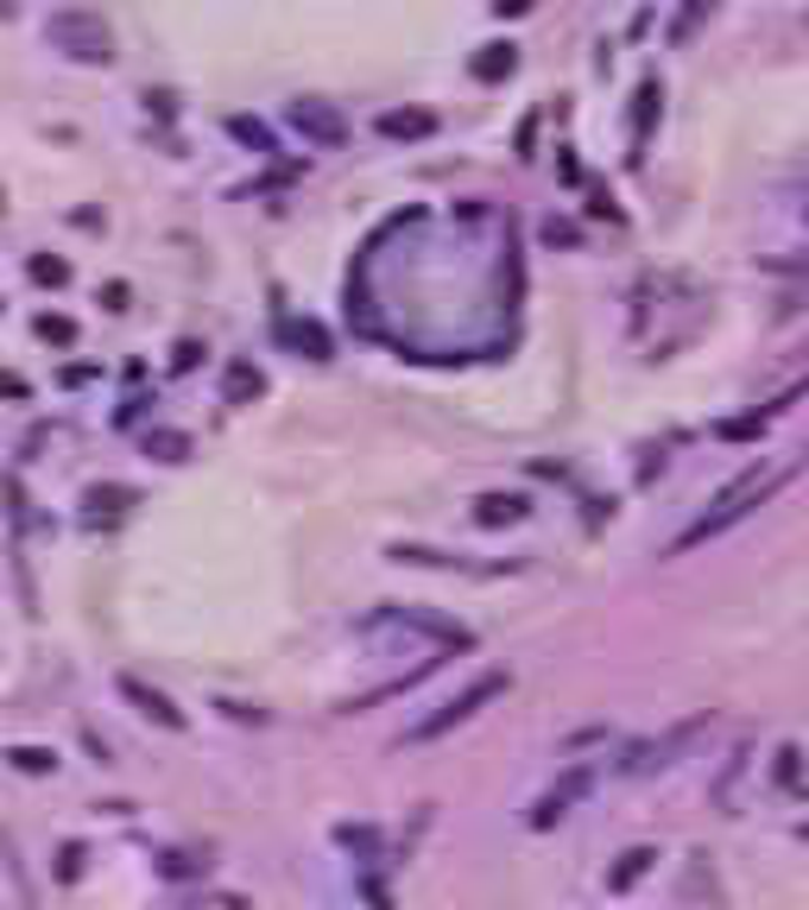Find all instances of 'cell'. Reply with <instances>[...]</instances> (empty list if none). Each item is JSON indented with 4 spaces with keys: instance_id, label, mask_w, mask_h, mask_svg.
Returning a JSON list of instances; mask_svg holds the SVG:
<instances>
[{
    "instance_id": "cell-1",
    "label": "cell",
    "mask_w": 809,
    "mask_h": 910,
    "mask_svg": "<svg viewBox=\"0 0 809 910\" xmlns=\"http://www.w3.org/2000/svg\"><path fill=\"white\" fill-rule=\"evenodd\" d=\"M797 468H803V462H752L747 474H733V481L709 500V512H695V519L671 538V557H683V550H695V544L721 538L728 525H740L747 512H759V506H766L771 493H778V487H785L790 474H797Z\"/></svg>"
},
{
    "instance_id": "cell-2",
    "label": "cell",
    "mask_w": 809,
    "mask_h": 910,
    "mask_svg": "<svg viewBox=\"0 0 809 910\" xmlns=\"http://www.w3.org/2000/svg\"><path fill=\"white\" fill-rule=\"evenodd\" d=\"M361 639L374 645H405L417 658H443V652H468L474 633L462 620H443V614H424V607H379L361 620Z\"/></svg>"
},
{
    "instance_id": "cell-3",
    "label": "cell",
    "mask_w": 809,
    "mask_h": 910,
    "mask_svg": "<svg viewBox=\"0 0 809 910\" xmlns=\"http://www.w3.org/2000/svg\"><path fill=\"white\" fill-rule=\"evenodd\" d=\"M45 45L77 63H115V26L101 13H89V7H58L45 20Z\"/></svg>"
},
{
    "instance_id": "cell-4",
    "label": "cell",
    "mask_w": 809,
    "mask_h": 910,
    "mask_svg": "<svg viewBox=\"0 0 809 910\" xmlns=\"http://www.w3.org/2000/svg\"><path fill=\"white\" fill-rule=\"evenodd\" d=\"M506 683H513L506 671H481V677H474V683H468V689H462L455 702H443L436 715H424V721H417L412 734H405V746H431V740L455 734L462 721H474L481 708H487V702H500V696H506Z\"/></svg>"
},
{
    "instance_id": "cell-5",
    "label": "cell",
    "mask_w": 809,
    "mask_h": 910,
    "mask_svg": "<svg viewBox=\"0 0 809 910\" xmlns=\"http://www.w3.org/2000/svg\"><path fill=\"white\" fill-rule=\"evenodd\" d=\"M709 727V715H695V721H677L671 734H658V740H632L627 753H620V765L613 772L620 777H645V772H664V765H677V753H690L695 734Z\"/></svg>"
},
{
    "instance_id": "cell-6",
    "label": "cell",
    "mask_w": 809,
    "mask_h": 910,
    "mask_svg": "<svg viewBox=\"0 0 809 910\" xmlns=\"http://www.w3.org/2000/svg\"><path fill=\"white\" fill-rule=\"evenodd\" d=\"M285 120H292V134H304L310 146H323V153H336L342 139H348V120H342V108H336V101H323V96H292Z\"/></svg>"
},
{
    "instance_id": "cell-7",
    "label": "cell",
    "mask_w": 809,
    "mask_h": 910,
    "mask_svg": "<svg viewBox=\"0 0 809 910\" xmlns=\"http://www.w3.org/2000/svg\"><path fill=\"white\" fill-rule=\"evenodd\" d=\"M589 791H594V765H570V772H563L551 791L532 803V815H525V822H532V829H556V822H563V815H570Z\"/></svg>"
},
{
    "instance_id": "cell-8",
    "label": "cell",
    "mask_w": 809,
    "mask_h": 910,
    "mask_svg": "<svg viewBox=\"0 0 809 910\" xmlns=\"http://www.w3.org/2000/svg\"><path fill=\"white\" fill-rule=\"evenodd\" d=\"M115 689H120V696H127V702H134V708H139V715H146V721H158L165 734H184V727H190V721H184V708H178V702L165 696V689H152V683H146V677H134V671H120V677H115Z\"/></svg>"
},
{
    "instance_id": "cell-9",
    "label": "cell",
    "mask_w": 809,
    "mask_h": 910,
    "mask_svg": "<svg viewBox=\"0 0 809 910\" xmlns=\"http://www.w3.org/2000/svg\"><path fill=\"white\" fill-rule=\"evenodd\" d=\"M278 335H285L304 361H329V354H336V342H329V330H323L316 316H278Z\"/></svg>"
},
{
    "instance_id": "cell-10",
    "label": "cell",
    "mask_w": 809,
    "mask_h": 910,
    "mask_svg": "<svg viewBox=\"0 0 809 910\" xmlns=\"http://www.w3.org/2000/svg\"><path fill=\"white\" fill-rule=\"evenodd\" d=\"M658 108H664V82H658V77H645V82H639V96H632V165L645 158V139H652Z\"/></svg>"
},
{
    "instance_id": "cell-11",
    "label": "cell",
    "mask_w": 809,
    "mask_h": 910,
    "mask_svg": "<svg viewBox=\"0 0 809 910\" xmlns=\"http://www.w3.org/2000/svg\"><path fill=\"white\" fill-rule=\"evenodd\" d=\"M259 392H266V373H259L254 361H228V373H221V405H254Z\"/></svg>"
},
{
    "instance_id": "cell-12",
    "label": "cell",
    "mask_w": 809,
    "mask_h": 910,
    "mask_svg": "<svg viewBox=\"0 0 809 910\" xmlns=\"http://www.w3.org/2000/svg\"><path fill=\"white\" fill-rule=\"evenodd\" d=\"M379 134L386 139H431L436 115L431 108H386V115H379Z\"/></svg>"
},
{
    "instance_id": "cell-13",
    "label": "cell",
    "mask_w": 809,
    "mask_h": 910,
    "mask_svg": "<svg viewBox=\"0 0 809 910\" xmlns=\"http://www.w3.org/2000/svg\"><path fill=\"white\" fill-rule=\"evenodd\" d=\"M652 867H658V848H627V853H620V860L608 867V891H613V898H620V891H632Z\"/></svg>"
},
{
    "instance_id": "cell-14",
    "label": "cell",
    "mask_w": 809,
    "mask_h": 910,
    "mask_svg": "<svg viewBox=\"0 0 809 910\" xmlns=\"http://www.w3.org/2000/svg\"><path fill=\"white\" fill-rule=\"evenodd\" d=\"M525 512H532L525 493H481L474 500V525H519Z\"/></svg>"
},
{
    "instance_id": "cell-15",
    "label": "cell",
    "mask_w": 809,
    "mask_h": 910,
    "mask_svg": "<svg viewBox=\"0 0 809 910\" xmlns=\"http://www.w3.org/2000/svg\"><path fill=\"white\" fill-rule=\"evenodd\" d=\"M7 765H13V772H26V777H51L58 772V746H32V740H20V746H7Z\"/></svg>"
},
{
    "instance_id": "cell-16",
    "label": "cell",
    "mask_w": 809,
    "mask_h": 910,
    "mask_svg": "<svg viewBox=\"0 0 809 910\" xmlns=\"http://www.w3.org/2000/svg\"><path fill=\"white\" fill-rule=\"evenodd\" d=\"M0 867H7L13 891H20V910H39V891H32V879H26V860H20V841H13V834H0Z\"/></svg>"
},
{
    "instance_id": "cell-17",
    "label": "cell",
    "mask_w": 809,
    "mask_h": 910,
    "mask_svg": "<svg viewBox=\"0 0 809 910\" xmlns=\"http://www.w3.org/2000/svg\"><path fill=\"white\" fill-rule=\"evenodd\" d=\"M146 456H152V462H165V468H178V462H190V437H184V430H146Z\"/></svg>"
},
{
    "instance_id": "cell-18",
    "label": "cell",
    "mask_w": 809,
    "mask_h": 910,
    "mask_svg": "<svg viewBox=\"0 0 809 910\" xmlns=\"http://www.w3.org/2000/svg\"><path fill=\"white\" fill-rule=\"evenodd\" d=\"M481 82H500V77H513L519 70V45H481V58L468 63Z\"/></svg>"
},
{
    "instance_id": "cell-19",
    "label": "cell",
    "mask_w": 809,
    "mask_h": 910,
    "mask_svg": "<svg viewBox=\"0 0 809 910\" xmlns=\"http://www.w3.org/2000/svg\"><path fill=\"white\" fill-rule=\"evenodd\" d=\"M228 134H235L247 153H259V158L278 153V146H273V127H266V120H254V115H228Z\"/></svg>"
},
{
    "instance_id": "cell-20",
    "label": "cell",
    "mask_w": 809,
    "mask_h": 910,
    "mask_svg": "<svg viewBox=\"0 0 809 910\" xmlns=\"http://www.w3.org/2000/svg\"><path fill=\"white\" fill-rule=\"evenodd\" d=\"M134 500H139V493H134V487H120V481H101V487H89V493H82V506H89V512H127Z\"/></svg>"
},
{
    "instance_id": "cell-21",
    "label": "cell",
    "mask_w": 809,
    "mask_h": 910,
    "mask_svg": "<svg viewBox=\"0 0 809 910\" xmlns=\"http://www.w3.org/2000/svg\"><path fill=\"white\" fill-rule=\"evenodd\" d=\"M709 7H714V0H683V13L671 20V45H690V39H695V26L709 20Z\"/></svg>"
},
{
    "instance_id": "cell-22",
    "label": "cell",
    "mask_w": 809,
    "mask_h": 910,
    "mask_svg": "<svg viewBox=\"0 0 809 910\" xmlns=\"http://www.w3.org/2000/svg\"><path fill=\"white\" fill-rule=\"evenodd\" d=\"M32 330H39L45 342H58V349H70V342H77V323H70L63 311H39V323H32Z\"/></svg>"
},
{
    "instance_id": "cell-23",
    "label": "cell",
    "mask_w": 809,
    "mask_h": 910,
    "mask_svg": "<svg viewBox=\"0 0 809 910\" xmlns=\"http://www.w3.org/2000/svg\"><path fill=\"white\" fill-rule=\"evenodd\" d=\"M26 272H32V285H63V278H70V266H63L58 253H32Z\"/></svg>"
},
{
    "instance_id": "cell-24",
    "label": "cell",
    "mask_w": 809,
    "mask_h": 910,
    "mask_svg": "<svg viewBox=\"0 0 809 910\" xmlns=\"http://www.w3.org/2000/svg\"><path fill=\"white\" fill-rule=\"evenodd\" d=\"M771 772H778L785 791H797V784H803V746H778V765H771Z\"/></svg>"
},
{
    "instance_id": "cell-25",
    "label": "cell",
    "mask_w": 809,
    "mask_h": 910,
    "mask_svg": "<svg viewBox=\"0 0 809 910\" xmlns=\"http://www.w3.org/2000/svg\"><path fill=\"white\" fill-rule=\"evenodd\" d=\"M759 430H766V418H759V411H752V418H728V424L714 430V437H728V443H752V437H759Z\"/></svg>"
},
{
    "instance_id": "cell-26",
    "label": "cell",
    "mask_w": 809,
    "mask_h": 910,
    "mask_svg": "<svg viewBox=\"0 0 809 910\" xmlns=\"http://www.w3.org/2000/svg\"><path fill=\"white\" fill-rule=\"evenodd\" d=\"M336 841H342V848H355V853H374V848H379V834H374V829H355V822H342Z\"/></svg>"
},
{
    "instance_id": "cell-27",
    "label": "cell",
    "mask_w": 809,
    "mask_h": 910,
    "mask_svg": "<svg viewBox=\"0 0 809 910\" xmlns=\"http://www.w3.org/2000/svg\"><path fill=\"white\" fill-rule=\"evenodd\" d=\"M197 361H203V342H190V335H184L178 349H171V368H178V373H190Z\"/></svg>"
},
{
    "instance_id": "cell-28",
    "label": "cell",
    "mask_w": 809,
    "mask_h": 910,
    "mask_svg": "<svg viewBox=\"0 0 809 910\" xmlns=\"http://www.w3.org/2000/svg\"><path fill=\"white\" fill-rule=\"evenodd\" d=\"M77 872H82V848L70 841V848L58 853V879H77Z\"/></svg>"
},
{
    "instance_id": "cell-29",
    "label": "cell",
    "mask_w": 809,
    "mask_h": 910,
    "mask_svg": "<svg viewBox=\"0 0 809 910\" xmlns=\"http://www.w3.org/2000/svg\"><path fill=\"white\" fill-rule=\"evenodd\" d=\"M190 872H197L190 853H165V879H190Z\"/></svg>"
},
{
    "instance_id": "cell-30",
    "label": "cell",
    "mask_w": 809,
    "mask_h": 910,
    "mask_svg": "<svg viewBox=\"0 0 809 910\" xmlns=\"http://www.w3.org/2000/svg\"><path fill=\"white\" fill-rule=\"evenodd\" d=\"M544 241H551V247H556V241H563V247H575V228H570V222H544Z\"/></svg>"
},
{
    "instance_id": "cell-31",
    "label": "cell",
    "mask_w": 809,
    "mask_h": 910,
    "mask_svg": "<svg viewBox=\"0 0 809 910\" xmlns=\"http://www.w3.org/2000/svg\"><path fill=\"white\" fill-rule=\"evenodd\" d=\"M0 392H7V399H26V392H32V386H26L20 373H7V368H0Z\"/></svg>"
},
{
    "instance_id": "cell-32",
    "label": "cell",
    "mask_w": 809,
    "mask_h": 910,
    "mask_svg": "<svg viewBox=\"0 0 809 910\" xmlns=\"http://www.w3.org/2000/svg\"><path fill=\"white\" fill-rule=\"evenodd\" d=\"M532 0H494V13H525Z\"/></svg>"
},
{
    "instance_id": "cell-33",
    "label": "cell",
    "mask_w": 809,
    "mask_h": 910,
    "mask_svg": "<svg viewBox=\"0 0 809 910\" xmlns=\"http://www.w3.org/2000/svg\"><path fill=\"white\" fill-rule=\"evenodd\" d=\"M797 834H803V841H809V822H803V829H797Z\"/></svg>"
},
{
    "instance_id": "cell-34",
    "label": "cell",
    "mask_w": 809,
    "mask_h": 910,
    "mask_svg": "<svg viewBox=\"0 0 809 910\" xmlns=\"http://www.w3.org/2000/svg\"><path fill=\"white\" fill-rule=\"evenodd\" d=\"M0 209H7V190H0Z\"/></svg>"
}]
</instances>
